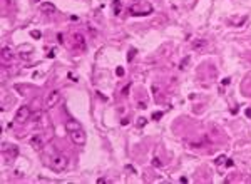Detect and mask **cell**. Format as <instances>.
<instances>
[{
  "label": "cell",
  "mask_w": 251,
  "mask_h": 184,
  "mask_svg": "<svg viewBox=\"0 0 251 184\" xmlns=\"http://www.w3.org/2000/svg\"><path fill=\"white\" fill-rule=\"evenodd\" d=\"M129 13L134 17L149 15V13H152V5L151 3H132V5H129Z\"/></svg>",
  "instance_id": "1"
},
{
  "label": "cell",
  "mask_w": 251,
  "mask_h": 184,
  "mask_svg": "<svg viewBox=\"0 0 251 184\" xmlns=\"http://www.w3.org/2000/svg\"><path fill=\"white\" fill-rule=\"evenodd\" d=\"M67 157L65 156H62V154H54V156L50 157V161H49V166L52 171H55V172H60V171H64V169L67 167Z\"/></svg>",
  "instance_id": "2"
},
{
  "label": "cell",
  "mask_w": 251,
  "mask_h": 184,
  "mask_svg": "<svg viewBox=\"0 0 251 184\" xmlns=\"http://www.w3.org/2000/svg\"><path fill=\"white\" fill-rule=\"evenodd\" d=\"M69 135H70V141L74 142V144H77V146H84L85 141H87V135H85L84 130H82V127L72 130V132H69Z\"/></svg>",
  "instance_id": "3"
},
{
  "label": "cell",
  "mask_w": 251,
  "mask_h": 184,
  "mask_svg": "<svg viewBox=\"0 0 251 184\" xmlns=\"http://www.w3.org/2000/svg\"><path fill=\"white\" fill-rule=\"evenodd\" d=\"M59 102H60V90H52L50 94L45 97L44 107H45V109H52V107H55Z\"/></svg>",
  "instance_id": "4"
},
{
  "label": "cell",
  "mask_w": 251,
  "mask_h": 184,
  "mask_svg": "<svg viewBox=\"0 0 251 184\" xmlns=\"http://www.w3.org/2000/svg\"><path fill=\"white\" fill-rule=\"evenodd\" d=\"M28 117H30V107L28 105H20L15 112V122L23 124L25 120H28Z\"/></svg>",
  "instance_id": "5"
},
{
  "label": "cell",
  "mask_w": 251,
  "mask_h": 184,
  "mask_svg": "<svg viewBox=\"0 0 251 184\" xmlns=\"http://www.w3.org/2000/svg\"><path fill=\"white\" fill-rule=\"evenodd\" d=\"M30 146L33 149H42V147H44V139H42L40 134L32 135V137H30Z\"/></svg>",
  "instance_id": "6"
},
{
  "label": "cell",
  "mask_w": 251,
  "mask_h": 184,
  "mask_svg": "<svg viewBox=\"0 0 251 184\" xmlns=\"http://www.w3.org/2000/svg\"><path fill=\"white\" fill-rule=\"evenodd\" d=\"M75 129H80V124L77 122V120H74V119H69L65 122V130L67 132H72V130H75Z\"/></svg>",
  "instance_id": "7"
},
{
  "label": "cell",
  "mask_w": 251,
  "mask_h": 184,
  "mask_svg": "<svg viewBox=\"0 0 251 184\" xmlns=\"http://www.w3.org/2000/svg\"><path fill=\"white\" fill-rule=\"evenodd\" d=\"M74 40H75V45L79 47L80 50L85 49V38L80 35V33H74Z\"/></svg>",
  "instance_id": "8"
},
{
  "label": "cell",
  "mask_w": 251,
  "mask_h": 184,
  "mask_svg": "<svg viewBox=\"0 0 251 184\" xmlns=\"http://www.w3.org/2000/svg\"><path fill=\"white\" fill-rule=\"evenodd\" d=\"M2 59H3V62H8V60L13 59V52L8 49V47H3L2 49Z\"/></svg>",
  "instance_id": "9"
},
{
  "label": "cell",
  "mask_w": 251,
  "mask_h": 184,
  "mask_svg": "<svg viewBox=\"0 0 251 184\" xmlns=\"http://www.w3.org/2000/svg\"><path fill=\"white\" fill-rule=\"evenodd\" d=\"M3 152L7 154L8 159H13V157H15L17 154H18V147H17V146H10V149H8V151H7V149H3Z\"/></svg>",
  "instance_id": "10"
},
{
  "label": "cell",
  "mask_w": 251,
  "mask_h": 184,
  "mask_svg": "<svg viewBox=\"0 0 251 184\" xmlns=\"http://www.w3.org/2000/svg\"><path fill=\"white\" fill-rule=\"evenodd\" d=\"M40 12H55V5L54 3H50V2H45V3H42L40 5Z\"/></svg>",
  "instance_id": "11"
},
{
  "label": "cell",
  "mask_w": 251,
  "mask_h": 184,
  "mask_svg": "<svg viewBox=\"0 0 251 184\" xmlns=\"http://www.w3.org/2000/svg\"><path fill=\"white\" fill-rule=\"evenodd\" d=\"M206 45H207L206 40H194L192 42V49L194 50H201V49H204Z\"/></svg>",
  "instance_id": "12"
},
{
  "label": "cell",
  "mask_w": 251,
  "mask_h": 184,
  "mask_svg": "<svg viewBox=\"0 0 251 184\" xmlns=\"http://www.w3.org/2000/svg\"><path fill=\"white\" fill-rule=\"evenodd\" d=\"M112 8H114V13H115V15H119V13H120V8H122L120 0H112Z\"/></svg>",
  "instance_id": "13"
},
{
  "label": "cell",
  "mask_w": 251,
  "mask_h": 184,
  "mask_svg": "<svg viewBox=\"0 0 251 184\" xmlns=\"http://www.w3.org/2000/svg\"><path fill=\"white\" fill-rule=\"evenodd\" d=\"M146 122H147V119L146 117H137V125H139V127H142V125H146Z\"/></svg>",
  "instance_id": "14"
},
{
  "label": "cell",
  "mask_w": 251,
  "mask_h": 184,
  "mask_svg": "<svg viewBox=\"0 0 251 184\" xmlns=\"http://www.w3.org/2000/svg\"><path fill=\"white\" fill-rule=\"evenodd\" d=\"M134 55H136V49H131V50H129V54H127V60L131 62L134 59Z\"/></svg>",
  "instance_id": "15"
},
{
  "label": "cell",
  "mask_w": 251,
  "mask_h": 184,
  "mask_svg": "<svg viewBox=\"0 0 251 184\" xmlns=\"http://www.w3.org/2000/svg\"><path fill=\"white\" fill-rule=\"evenodd\" d=\"M152 166H154V167H161V161H159L157 157H154V159H152Z\"/></svg>",
  "instance_id": "16"
},
{
  "label": "cell",
  "mask_w": 251,
  "mask_h": 184,
  "mask_svg": "<svg viewBox=\"0 0 251 184\" xmlns=\"http://www.w3.org/2000/svg\"><path fill=\"white\" fill-rule=\"evenodd\" d=\"M30 35H32L33 38H40V32H38V30H32Z\"/></svg>",
  "instance_id": "17"
},
{
  "label": "cell",
  "mask_w": 251,
  "mask_h": 184,
  "mask_svg": "<svg viewBox=\"0 0 251 184\" xmlns=\"http://www.w3.org/2000/svg\"><path fill=\"white\" fill-rule=\"evenodd\" d=\"M115 74H117L119 77H122L124 75V69H122V67H117V69H115Z\"/></svg>",
  "instance_id": "18"
},
{
  "label": "cell",
  "mask_w": 251,
  "mask_h": 184,
  "mask_svg": "<svg viewBox=\"0 0 251 184\" xmlns=\"http://www.w3.org/2000/svg\"><path fill=\"white\" fill-rule=\"evenodd\" d=\"M161 117H162V112H154V114H152V119H154V120H157V119H161Z\"/></svg>",
  "instance_id": "19"
},
{
  "label": "cell",
  "mask_w": 251,
  "mask_h": 184,
  "mask_svg": "<svg viewBox=\"0 0 251 184\" xmlns=\"http://www.w3.org/2000/svg\"><path fill=\"white\" fill-rule=\"evenodd\" d=\"M187 62H189V57H186L184 60L181 62V69H186V65H187Z\"/></svg>",
  "instance_id": "20"
},
{
  "label": "cell",
  "mask_w": 251,
  "mask_h": 184,
  "mask_svg": "<svg viewBox=\"0 0 251 184\" xmlns=\"http://www.w3.org/2000/svg\"><path fill=\"white\" fill-rule=\"evenodd\" d=\"M97 182H99V184H102V182H105V179H104V177H99V179H97Z\"/></svg>",
  "instance_id": "21"
},
{
  "label": "cell",
  "mask_w": 251,
  "mask_h": 184,
  "mask_svg": "<svg viewBox=\"0 0 251 184\" xmlns=\"http://www.w3.org/2000/svg\"><path fill=\"white\" fill-rule=\"evenodd\" d=\"M246 115H248V117H251V109H248V110H246Z\"/></svg>",
  "instance_id": "22"
},
{
  "label": "cell",
  "mask_w": 251,
  "mask_h": 184,
  "mask_svg": "<svg viewBox=\"0 0 251 184\" xmlns=\"http://www.w3.org/2000/svg\"><path fill=\"white\" fill-rule=\"evenodd\" d=\"M33 2H40V0H33Z\"/></svg>",
  "instance_id": "23"
}]
</instances>
